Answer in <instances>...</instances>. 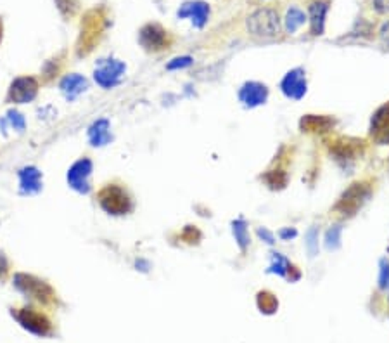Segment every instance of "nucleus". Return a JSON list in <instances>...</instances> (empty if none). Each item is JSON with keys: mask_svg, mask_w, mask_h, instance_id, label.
Returning <instances> with one entry per match:
<instances>
[{"mask_svg": "<svg viewBox=\"0 0 389 343\" xmlns=\"http://www.w3.org/2000/svg\"><path fill=\"white\" fill-rule=\"evenodd\" d=\"M101 209L110 215H127L134 210V201L128 191L118 184H105L97 193Z\"/></svg>", "mask_w": 389, "mask_h": 343, "instance_id": "obj_1", "label": "nucleus"}, {"mask_svg": "<svg viewBox=\"0 0 389 343\" xmlns=\"http://www.w3.org/2000/svg\"><path fill=\"white\" fill-rule=\"evenodd\" d=\"M247 29L251 35L262 38H273L280 33V18L273 9H258L247 18Z\"/></svg>", "mask_w": 389, "mask_h": 343, "instance_id": "obj_2", "label": "nucleus"}, {"mask_svg": "<svg viewBox=\"0 0 389 343\" xmlns=\"http://www.w3.org/2000/svg\"><path fill=\"white\" fill-rule=\"evenodd\" d=\"M368 196H371V187L364 182H355L342 193V196L336 203L334 210L341 213L342 217H353L364 206Z\"/></svg>", "mask_w": 389, "mask_h": 343, "instance_id": "obj_3", "label": "nucleus"}, {"mask_svg": "<svg viewBox=\"0 0 389 343\" xmlns=\"http://www.w3.org/2000/svg\"><path fill=\"white\" fill-rule=\"evenodd\" d=\"M16 288L26 296L38 300L42 303H49L55 298V293L51 286L42 279L35 278V276H28V274H16L14 278Z\"/></svg>", "mask_w": 389, "mask_h": 343, "instance_id": "obj_4", "label": "nucleus"}, {"mask_svg": "<svg viewBox=\"0 0 389 343\" xmlns=\"http://www.w3.org/2000/svg\"><path fill=\"white\" fill-rule=\"evenodd\" d=\"M38 88H40L38 78L18 77L16 80H12L5 101L11 102V104H26V102H32L33 99L37 97Z\"/></svg>", "mask_w": 389, "mask_h": 343, "instance_id": "obj_5", "label": "nucleus"}, {"mask_svg": "<svg viewBox=\"0 0 389 343\" xmlns=\"http://www.w3.org/2000/svg\"><path fill=\"white\" fill-rule=\"evenodd\" d=\"M127 66L118 59H101L94 71V78L102 88H113L123 78Z\"/></svg>", "mask_w": 389, "mask_h": 343, "instance_id": "obj_6", "label": "nucleus"}, {"mask_svg": "<svg viewBox=\"0 0 389 343\" xmlns=\"http://www.w3.org/2000/svg\"><path fill=\"white\" fill-rule=\"evenodd\" d=\"M92 161L88 158H80L68 170V184L71 189L80 194H88L92 189Z\"/></svg>", "mask_w": 389, "mask_h": 343, "instance_id": "obj_7", "label": "nucleus"}, {"mask_svg": "<svg viewBox=\"0 0 389 343\" xmlns=\"http://www.w3.org/2000/svg\"><path fill=\"white\" fill-rule=\"evenodd\" d=\"M16 319H18L19 324L23 326L28 331L35 333V335L47 336L52 333L51 321L47 319V316H44L42 312H37L35 309H19V311L12 312Z\"/></svg>", "mask_w": 389, "mask_h": 343, "instance_id": "obj_8", "label": "nucleus"}, {"mask_svg": "<svg viewBox=\"0 0 389 343\" xmlns=\"http://www.w3.org/2000/svg\"><path fill=\"white\" fill-rule=\"evenodd\" d=\"M138 40H140L144 49L158 52L163 51V49H166L168 45H170V35H168V32L161 25H158V23H149V25H146L140 29Z\"/></svg>", "mask_w": 389, "mask_h": 343, "instance_id": "obj_9", "label": "nucleus"}, {"mask_svg": "<svg viewBox=\"0 0 389 343\" xmlns=\"http://www.w3.org/2000/svg\"><path fill=\"white\" fill-rule=\"evenodd\" d=\"M280 88L288 95L289 99H301L306 94V78H305V70L303 68H294V70L289 71L282 82H280Z\"/></svg>", "mask_w": 389, "mask_h": 343, "instance_id": "obj_10", "label": "nucleus"}, {"mask_svg": "<svg viewBox=\"0 0 389 343\" xmlns=\"http://www.w3.org/2000/svg\"><path fill=\"white\" fill-rule=\"evenodd\" d=\"M240 102H244V106L256 108L260 104H265L268 99V88L266 85L260 84V82H247L240 87L239 91Z\"/></svg>", "mask_w": 389, "mask_h": 343, "instance_id": "obj_11", "label": "nucleus"}, {"mask_svg": "<svg viewBox=\"0 0 389 343\" xmlns=\"http://www.w3.org/2000/svg\"><path fill=\"white\" fill-rule=\"evenodd\" d=\"M19 191L21 194H37L40 193L44 182H42V172L35 167H25L23 170H19Z\"/></svg>", "mask_w": 389, "mask_h": 343, "instance_id": "obj_12", "label": "nucleus"}, {"mask_svg": "<svg viewBox=\"0 0 389 343\" xmlns=\"http://www.w3.org/2000/svg\"><path fill=\"white\" fill-rule=\"evenodd\" d=\"M371 134L377 143H389V102L379 108L374 113V117H372Z\"/></svg>", "mask_w": 389, "mask_h": 343, "instance_id": "obj_13", "label": "nucleus"}, {"mask_svg": "<svg viewBox=\"0 0 389 343\" xmlns=\"http://www.w3.org/2000/svg\"><path fill=\"white\" fill-rule=\"evenodd\" d=\"M179 18H190L192 19L194 26L203 28V26L206 25L208 18H210V5H208L206 2H201V0L187 2V4H184L182 9L179 11Z\"/></svg>", "mask_w": 389, "mask_h": 343, "instance_id": "obj_14", "label": "nucleus"}, {"mask_svg": "<svg viewBox=\"0 0 389 343\" xmlns=\"http://www.w3.org/2000/svg\"><path fill=\"white\" fill-rule=\"evenodd\" d=\"M360 141L355 139H336L331 146V153L334 154L336 160L339 161H353L357 160L358 153H360Z\"/></svg>", "mask_w": 389, "mask_h": 343, "instance_id": "obj_15", "label": "nucleus"}, {"mask_svg": "<svg viewBox=\"0 0 389 343\" xmlns=\"http://www.w3.org/2000/svg\"><path fill=\"white\" fill-rule=\"evenodd\" d=\"M299 127L303 132L308 134H322V132H329L334 127V120L325 115H306L299 121Z\"/></svg>", "mask_w": 389, "mask_h": 343, "instance_id": "obj_16", "label": "nucleus"}, {"mask_svg": "<svg viewBox=\"0 0 389 343\" xmlns=\"http://www.w3.org/2000/svg\"><path fill=\"white\" fill-rule=\"evenodd\" d=\"M88 88V82L87 78L81 77L78 73H71V75H66L64 78L61 80V92L66 95V99L69 101H73L75 97L85 92Z\"/></svg>", "mask_w": 389, "mask_h": 343, "instance_id": "obj_17", "label": "nucleus"}, {"mask_svg": "<svg viewBox=\"0 0 389 343\" xmlns=\"http://www.w3.org/2000/svg\"><path fill=\"white\" fill-rule=\"evenodd\" d=\"M329 4L324 0H316L310 5V25H312V33L313 35H322L324 33L325 26V14H327Z\"/></svg>", "mask_w": 389, "mask_h": 343, "instance_id": "obj_18", "label": "nucleus"}, {"mask_svg": "<svg viewBox=\"0 0 389 343\" xmlns=\"http://www.w3.org/2000/svg\"><path fill=\"white\" fill-rule=\"evenodd\" d=\"M88 139H90L92 146H105L113 137H111L110 121L108 120H97L90 128H88Z\"/></svg>", "mask_w": 389, "mask_h": 343, "instance_id": "obj_19", "label": "nucleus"}, {"mask_svg": "<svg viewBox=\"0 0 389 343\" xmlns=\"http://www.w3.org/2000/svg\"><path fill=\"white\" fill-rule=\"evenodd\" d=\"M306 21V14L303 11H299L298 8H291L286 14V29L288 33H294L296 29L301 28Z\"/></svg>", "mask_w": 389, "mask_h": 343, "instance_id": "obj_20", "label": "nucleus"}, {"mask_svg": "<svg viewBox=\"0 0 389 343\" xmlns=\"http://www.w3.org/2000/svg\"><path fill=\"white\" fill-rule=\"evenodd\" d=\"M232 230H234V236H236V241H237V245H239V248L242 250V252H246V248L249 246V233H247L246 222H244L242 219L236 220V222L232 224Z\"/></svg>", "mask_w": 389, "mask_h": 343, "instance_id": "obj_21", "label": "nucleus"}, {"mask_svg": "<svg viewBox=\"0 0 389 343\" xmlns=\"http://www.w3.org/2000/svg\"><path fill=\"white\" fill-rule=\"evenodd\" d=\"M292 269L291 262L280 253H273L272 255V265H270V272H275L279 276H288L289 270Z\"/></svg>", "mask_w": 389, "mask_h": 343, "instance_id": "obj_22", "label": "nucleus"}, {"mask_svg": "<svg viewBox=\"0 0 389 343\" xmlns=\"http://www.w3.org/2000/svg\"><path fill=\"white\" fill-rule=\"evenodd\" d=\"M265 182L268 184L272 189H282L288 184V174L284 170H272L265 176Z\"/></svg>", "mask_w": 389, "mask_h": 343, "instance_id": "obj_23", "label": "nucleus"}, {"mask_svg": "<svg viewBox=\"0 0 389 343\" xmlns=\"http://www.w3.org/2000/svg\"><path fill=\"white\" fill-rule=\"evenodd\" d=\"M341 226H334L327 230V234H325V246H327L329 250H336L341 245Z\"/></svg>", "mask_w": 389, "mask_h": 343, "instance_id": "obj_24", "label": "nucleus"}, {"mask_svg": "<svg viewBox=\"0 0 389 343\" xmlns=\"http://www.w3.org/2000/svg\"><path fill=\"white\" fill-rule=\"evenodd\" d=\"M306 250H308L310 257H315L316 252H318V227L313 226L312 229L306 233Z\"/></svg>", "mask_w": 389, "mask_h": 343, "instance_id": "obj_25", "label": "nucleus"}, {"mask_svg": "<svg viewBox=\"0 0 389 343\" xmlns=\"http://www.w3.org/2000/svg\"><path fill=\"white\" fill-rule=\"evenodd\" d=\"M192 64V58L189 56H184V58H177L171 62H168V70H179V68H187V66Z\"/></svg>", "mask_w": 389, "mask_h": 343, "instance_id": "obj_26", "label": "nucleus"}, {"mask_svg": "<svg viewBox=\"0 0 389 343\" xmlns=\"http://www.w3.org/2000/svg\"><path fill=\"white\" fill-rule=\"evenodd\" d=\"M9 121H11L14 130L23 132V128H25V118H23L19 113H16V111H11V113H9Z\"/></svg>", "mask_w": 389, "mask_h": 343, "instance_id": "obj_27", "label": "nucleus"}, {"mask_svg": "<svg viewBox=\"0 0 389 343\" xmlns=\"http://www.w3.org/2000/svg\"><path fill=\"white\" fill-rule=\"evenodd\" d=\"M9 272V262L8 259H5V255L2 252H0V281L8 276Z\"/></svg>", "mask_w": 389, "mask_h": 343, "instance_id": "obj_28", "label": "nucleus"}, {"mask_svg": "<svg viewBox=\"0 0 389 343\" xmlns=\"http://www.w3.org/2000/svg\"><path fill=\"white\" fill-rule=\"evenodd\" d=\"M374 9L381 14H388L389 12V0H374Z\"/></svg>", "mask_w": 389, "mask_h": 343, "instance_id": "obj_29", "label": "nucleus"}, {"mask_svg": "<svg viewBox=\"0 0 389 343\" xmlns=\"http://www.w3.org/2000/svg\"><path fill=\"white\" fill-rule=\"evenodd\" d=\"M256 233H258V236L262 237V239H265L268 245H273V243H275V239H273V234L270 233V230H266L265 227H263V229H258Z\"/></svg>", "mask_w": 389, "mask_h": 343, "instance_id": "obj_30", "label": "nucleus"}, {"mask_svg": "<svg viewBox=\"0 0 389 343\" xmlns=\"http://www.w3.org/2000/svg\"><path fill=\"white\" fill-rule=\"evenodd\" d=\"M379 35H381L382 44L389 45V21L384 23V25L381 26V32H379Z\"/></svg>", "mask_w": 389, "mask_h": 343, "instance_id": "obj_31", "label": "nucleus"}, {"mask_svg": "<svg viewBox=\"0 0 389 343\" xmlns=\"http://www.w3.org/2000/svg\"><path fill=\"white\" fill-rule=\"evenodd\" d=\"M296 236V230L294 229H284L280 230V237H284V239H288V237H294Z\"/></svg>", "mask_w": 389, "mask_h": 343, "instance_id": "obj_32", "label": "nucleus"}, {"mask_svg": "<svg viewBox=\"0 0 389 343\" xmlns=\"http://www.w3.org/2000/svg\"><path fill=\"white\" fill-rule=\"evenodd\" d=\"M0 37H2V28H0Z\"/></svg>", "mask_w": 389, "mask_h": 343, "instance_id": "obj_33", "label": "nucleus"}]
</instances>
